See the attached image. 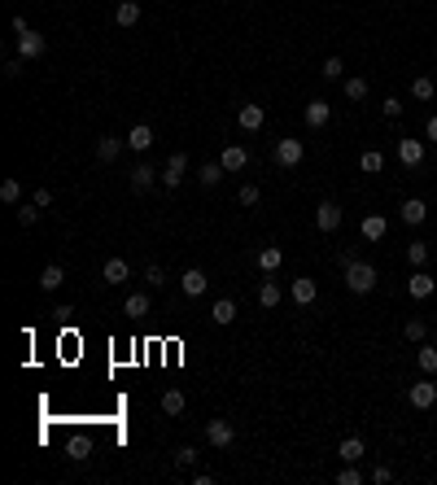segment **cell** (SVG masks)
<instances>
[{"instance_id": "cell-1", "label": "cell", "mask_w": 437, "mask_h": 485, "mask_svg": "<svg viewBox=\"0 0 437 485\" xmlns=\"http://www.w3.org/2000/svg\"><path fill=\"white\" fill-rule=\"evenodd\" d=\"M342 280H346V288L350 293H371V288H376V267L371 263H363V258H354L350 267H342Z\"/></svg>"}, {"instance_id": "cell-2", "label": "cell", "mask_w": 437, "mask_h": 485, "mask_svg": "<svg viewBox=\"0 0 437 485\" xmlns=\"http://www.w3.org/2000/svg\"><path fill=\"white\" fill-rule=\"evenodd\" d=\"M206 442L215 450H232L236 446V424L232 419H206Z\"/></svg>"}, {"instance_id": "cell-3", "label": "cell", "mask_w": 437, "mask_h": 485, "mask_svg": "<svg viewBox=\"0 0 437 485\" xmlns=\"http://www.w3.org/2000/svg\"><path fill=\"white\" fill-rule=\"evenodd\" d=\"M302 157H306V140H298V136L276 140V162L280 167H302Z\"/></svg>"}, {"instance_id": "cell-4", "label": "cell", "mask_w": 437, "mask_h": 485, "mask_svg": "<svg viewBox=\"0 0 437 485\" xmlns=\"http://www.w3.org/2000/svg\"><path fill=\"white\" fill-rule=\"evenodd\" d=\"M48 53V40L40 36V31H18V57H26V61H36V57H44Z\"/></svg>"}, {"instance_id": "cell-5", "label": "cell", "mask_w": 437, "mask_h": 485, "mask_svg": "<svg viewBox=\"0 0 437 485\" xmlns=\"http://www.w3.org/2000/svg\"><path fill=\"white\" fill-rule=\"evenodd\" d=\"M398 162H402V167H424V140H411V136H402L398 140Z\"/></svg>"}, {"instance_id": "cell-6", "label": "cell", "mask_w": 437, "mask_h": 485, "mask_svg": "<svg viewBox=\"0 0 437 485\" xmlns=\"http://www.w3.org/2000/svg\"><path fill=\"white\" fill-rule=\"evenodd\" d=\"M315 228L319 232H337V228H342V206H337V201H319L315 206Z\"/></svg>"}, {"instance_id": "cell-7", "label": "cell", "mask_w": 437, "mask_h": 485, "mask_svg": "<svg viewBox=\"0 0 437 485\" xmlns=\"http://www.w3.org/2000/svg\"><path fill=\"white\" fill-rule=\"evenodd\" d=\"M206 288H210V276H206L201 267H188L184 276H180V293H184V298H201Z\"/></svg>"}, {"instance_id": "cell-8", "label": "cell", "mask_w": 437, "mask_h": 485, "mask_svg": "<svg viewBox=\"0 0 437 485\" xmlns=\"http://www.w3.org/2000/svg\"><path fill=\"white\" fill-rule=\"evenodd\" d=\"M433 288H437V280L429 276L424 267H411V280H407V293L415 298V302H424V298H433Z\"/></svg>"}, {"instance_id": "cell-9", "label": "cell", "mask_w": 437, "mask_h": 485, "mask_svg": "<svg viewBox=\"0 0 437 485\" xmlns=\"http://www.w3.org/2000/svg\"><path fill=\"white\" fill-rule=\"evenodd\" d=\"M407 402H411L415 411H429L433 402H437V385H433V380H415L411 390H407Z\"/></svg>"}, {"instance_id": "cell-10", "label": "cell", "mask_w": 437, "mask_h": 485, "mask_svg": "<svg viewBox=\"0 0 437 485\" xmlns=\"http://www.w3.org/2000/svg\"><path fill=\"white\" fill-rule=\"evenodd\" d=\"M219 162H223V171H228V175H236V171L250 167V149H245V144H228V149L219 153Z\"/></svg>"}, {"instance_id": "cell-11", "label": "cell", "mask_w": 437, "mask_h": 485, "mask_svg": "<svg viewBox=\"0 0 437 485\" xmlns=\"http://www.w3.org/2000/svg\"><path fill=\"white\" fill-rule=\"evenodd\" d=\"M184 171H188V153H171L167 157V171H162V184H167V188H180L184 184Z\"/></svg>"}, {"instance_id": "cell-12", "label": "cell", "mask_w": 437, "mask_h": 485, "mask_svg": "<svg viewBox=\"0 0 437 485\" xmlns=\"http://www.w3.org/2000/svg\"><path fill=\"white\" fill-rule=\"evenodd\" d=\"M289 298H293L298 306H311V302L319 298V284H315L311 276H298L293 284H289Z\"/></svg>"}, {"instance_id": "cell-13", "label": "cell", "mask_w": 437, "mask_h": 485, "mask_svg": "<svg viewBox=\"0 0 437 485\" xmlns=\"http://www.w3.org/2000/svg\"><path fill=\"white\" fill-rule=\"evenodd\" d=\"M127 149H132V153H149L153 149V127L149 123H136L132 132H127Z\"/></svg>"}, {"instance_id": "cell-14", "label": "cell", "mask_w": 437, "mask_h": 485, "mask_svg": "<svg viewBox=\"0 0 437 485\" xmlns=\"http://www.w3.org/2000/svg\"><path fill=\"white\" fill-rule=\"evenodd\" d=\"M328 118H332V105L323 101V96H315V101H306V127H328Z\"/></svg>"}, {"instance_id": "cell-15", "label": "cell", "mask_w": 437, "mask_h": 485, "mask_svg": "<svg viewBox=\"0 0 437 485\" xmlns=\"http://www.w3.org/2000/svg\"><path fill=\"white\" fill-rule=\"evenodd\" d=\"M263 105H236V127L240 132H258V127H263Z\"/></svg>"}, {"instance_id": "cell-16", "label": "cell", "mask_w": 437, "mask_h": 485, "mask_svg": "<svg viewBox=\"0 0 437 485\" xmlns=\"http://www.w3.org/2000/svg\"><path fill=\"white\" fill-rule=\"evenodd\" d=\"M149 311H153L149 293H140V288H132V293H127V302H123V315H132V319H144Z\"/></svg>"}, {"instance_id": "cell-17", "label": "cell", "mask_w": 437, "mask_h": 485, "mask_svg": "<svg viewBox=\"0 0 437 485\" xmlns=\"http://www.w3.org/2000/svg\"><path fill=\"white\" fill-rule=\"evenodd\" d=\"M61 284H66V267H61V263H48L40 271V288H44V293H57Z\"/></svg>"}, {"instance_id": "cell-18", "label": "cell", "mask_w": 437, "mask_h": 485, "mask_svg": "<svg viewBox=\"0 0 437 485\" xmlns=\"http://www.w3.org/2000/svg\"><path fill=\"white\" fill-rule=\"evenodd\" d=\"M101 280L105 284H127V280H132V267H127L123 258H109V263L101 267Z\"/></svg>"}, {"instance_id": "cell-19", "label": "cell", "mask_w": 437, "mask_h": 485, "mask_svg": "<svg viewBox=\"0 0 437 485\" xmlns=\"http://www.w3.org/2000/svg\"><path fill=\"white\" fill-rule=\"evenodd\" d=\"M398 215H402V223H411V228H420V223L429 219V206L420 201V197H407V201H402V210H398Z\"/></svg>"}, {"instance_id": "cell-20", "label": "cell", "mask_w": 437, "mask_h": 485, "mask_svg": "<svg viewBox=\"0 0 437 485\" xmlns=\"http://www.w3.org/2000/svg\"><path fill=\"white\" fill-rule=\"evenodd\" d=\"M123 149H127L123 136H101V140H96V162H114Z\"/></svg>"}, {"instance_id": "cell-21", "label": "cell", "mask_w": 437, "mask_h": 485, "mask_svg": "<svg viewBox=\"0 0 437 485\" xmlns=\"http://www.w3.org/2000/svg\"><path fill=\"white\" fill-rule=\"evenodd\" d=\"M385 232H390V219H385V215H367V219L359 223V236H363V240H381Z\"/></svg>"}, {"instance_id": "cell-22", "label": "cell", "mask_w": 437, "mask_h": 485, "mask_svg": "<svg viewBox=\"0 0 437 485\" xmlns=\"http://www.w3.org/2000/svg\"><path fill=\"white\" fill-rule=\"evenodd\" d=\"M280 302H284V293H280L276 280H263V284H258V306H263V311H276Z\"/></svg>"}, {"instance_id": "cell-23", "label": "cell", "mask_w": 437, "mask_h": 485, "mask_svg": "<svg viewBox=\"0 0 437 485\" xmlns=\"http://www.w3.org/2000/svg\"><path fill=\"white\" fill-rule=\"evenodd\" d=\"M258 267H263L267 276H276V271L284 267V249H280V245H267V249H258Z\"/></svg>"}, {"instance_id": "cell-24", "label": "cell", "mask_w": 437, "mask_h": 485, "mask_svg": "<svg viewBox=\"0 0 437 485\" xmlns=\"http://www.w3.org/2000/svg\"><path fill=\"white\" fill-rule=\"evenodd\" d=\"M210 319H215L219 328H228V323H236V302H232V298H219L215 306H210Z\"/></svg>"}, {"instance_id": "cell-25", "label": "cell", "mask_w": 437, "mask_h": 485, "mask_svg": "<svg viewBox=\"0 0 437 485\" xmlns=\"http://www.w3.org/2000/svg\"><path fill=\"white\" fill-rule=\"evenodd\" d=\"M337 455H342V463H359V459L367 455V446H363V438H342Z\"/></svg>"}, {"instance_id": "cell-26", "label": "cell", "mask_w": 437, "mask_h": 485, "mask_svg": "<svg viewBox=\"0 0 437 485\" xmlns=\"http://www.w3.org/2000/svg\"><path fill=\"white\" fill-rule=\"evenodd\" d=\"M415 363H420V371H424V376H437V346H433V341H420Z\"/></svg>"}, {"instance_id": "cell-27", "label": "cell", "mask_w": 437, "mask_h": 485, "mask_svg": "<svg viewBox=\"0 0 437 485\" xmlns=\"http://www.w3.org/2000/svg\"><path fill=\"white\" fill-rule=\"evenodd\" d=\"M114 22L127 31V26H136L140 22V5H136V0H118V9H114Z\"/></svg>"}, {"instance_id": "cell-28", "label": "cell", "mask_w": 437, "mask_h": 485, "mask_svg": "<svg viewBox=\"0 0 437 485\" xmlns=\"http://www.w3.org/2000/svg\"><path fill=\"white\" fill-rule=\"evenodd\" d=\"M153 180H162V175L149 167V162H136V167H132V188H136V192H144Z\"/></svg>"}, {"instance_id": "cell-29", "label": "cell", "mask_w": 437, "mask_h": 485, "mask_svg": "<svg viewBox=\"0 0 437 485\" xmlns=\"http://www.w3.org/2000/svg\"><path fill=\"white\" fill-rule=\"evenodd\" d=\"M402 337H407V341H411V346H420V341H429V323L411 315L407 323H402Z\"/></svg>"}, {"instance_id": "cell-30", "label": "cell", "mask_w": 437, "mask_h": 485, "mask_svg": "<svg viewBox=\"0 0 437 485\" xmlns=\"http://www.w3.org/2000/svg\"><path fill=\"white\" fill-rule=\"evenodd\" d=\"M66 455H70L75 463H84V459L92 455V438H84V433H79V438H70V442H66Z\"/></svg>"}, {"instance_id": "cell-31", "label": "cell", "mask_w": 437, "mask_h": 485, "mask_svg": "<svg viewBox=\"0 0 437 485\" xmlns=\"http://www.w3.org/2000/svg\"><path fill=\"white\" fill-rule=\"evenodd\" d=\"M342 92H346V101H354V105H359V101H367V79H359V75H354V79H346V84H342Z\"/></svg>"}, {"instance_id": "cell-32", "label": "cell", "mask_w": 437, "mask_h": 485, "mask_svg": "<svg viewBox=\"0 0 437 485\" xmlns=\"http://www.w3.org/2000/svg\"><path fill=\"white\" fill-rule=\"evenodd\" d=\"M0 201H5V206H22V180H13V175H9V180L0 184Z\"/></svg>"}, {"instance_id": "cell-33", "label": "cell", "mask_w": 437, "mask_h": 485, "mask_svg": "<svg viewBox=\"0 0 437 485\" xmlns=\"http://www.w3.org/2000/svg\"><path fill=\"white\" fill-rule=\"evenodd\" d=\"M184 407H188V398L180 390H167V394H162V411H167V415H184Z\"/></svg>"}, {"instance_id": "cell-34", "label": "cell", "mask_w": 437, "mask_h": 485, "mask_svg": "<svg viewBox=\"0 0 437 485\" xmlns=\"http://www.w3.org/2000/svg\"><path fill=\"white\" fill-rule=\"evenodd\" d=\"M433 92H437V84L429 75H415L411 79V96H415V101H433Z\"/></svg>"}, {"instance_id": "cell-35", "label": "cell", "mask_w": 437, "mask_h": 485, "mask_svg": "<svg viewBox=\"0 0 437 485\" xmlns=\"http://www.w3.org/2000/svg\"><path fill=\"white\" fill-rule=\"evenodd\" d=\"M359 167H363L367 175H381V171H385V153H381V149H367V153L359 157Z\"/></svg>"}, {"instance_id": "cell-36", "label": "cell", "mask_w": 437, "mask_h": 485, "mask_svg": "<svg viewBox=\"0 0 437 485\" xmlns=\"http://www.w3.org/2000/svg\"><path fill=\"white\" fill-rule=\"evenodd\" d=\"M407 263L411 267H424L429 263V245H424V240H411V245H407Z\"/></svg>"}, {"instance_id": "cell-37", "label": "cell", "mask_w": 437, "mask_h": 485, "mask_svg": "<svg viewBox=\"0 0 437 485\" xmlns=\"http://www.w3.org/2000/svg\"><path fill=\"white\" fill-rule=\"evenodd\" d=\"M319 75L328 79V84H337V79L346 75V61H342V57H328V61H323V70H319Z\"/></svg>"}, {"instance_id": "cell-38", "label": "cell", "mask_w": 437, "mask_h": 485, "mask_svg": "<svg viewBox=\"0 0 437 485\" xmlns=\"http://www.w3.org/2000/svg\"><path fill=\"white\" fill-rule=\"evenodd\" d=\"M13 219H18L22 228H36V219H40V206H36V201H31V206L22 201V206H18V215H13Z\"/></svg>"}, {"instance_id": "cell-39", "label": "cell", "mask_w": 437, "mask_h": 485, "mask_svg": "<svg viewBox=\"0 0 437 485\" xmlns=\"http://www.w3.org/2000/svg\"><path fill=\"white\" fill-rule=\"evenodd\" d=\"M223 175H228V171H223V162H206V167H201V184H219Z\"/></svg>"}, {"instance_id": "cell-40", "label": "cell", "mask_w": 437, "mask_h": 485, "mask_svg": "<svg viewBox=\"0 0 437 485\" xmlns=\"http://www.w3.org/2000/svg\"><path fill=\"white\" fill-rule=\"evenodd\" d=\"M197 459H201V450H197V446H180V450H175V463H180V468H192Z\"/></svg>"}, {"instance_id": "cell-41", "label": "cell", "mask_w": 437, "mask_h": 485, "mask_svg": "<svg viewBox=\"0 0 437 485\" xmlns=\"http://www.w3.org/2000/svg\"><path fill=\"white\" fill-rule=\"evenodd\" d=\"M258 197H263V192H258V184H240V192H236V201L245 206V210H250V206H258Z\"/></svg>"}, {"instance_id": "cell-42", "label": "cell", "mask_w": 437, "mask_h": 485, "mask_svg": "<svg viewBox=\"0 0 437 485\" xmlns=\"http://www.w3.org/2000/svg\"><path fill=\"white\" fill-rule=\"evenodd\" d=\"M144 284H149V288H162V284H167V271H162L158 263H149V267H144Z\"/></svg>"}, {"instance_id": "cell-43", "label": "cell", "mask_w": 437, "mask_h": 485, "mask_svg": "<svg viewBox=\"0 0 437 485\" xmlns=\"http://www.w3.org/2000/svg\"><path fill=\"white\" fill-rule=\"evenodd\" d=\"M402 109H407V105H402L398 96H385V101H381V114L385 118H402Z\"/></svg>"}, {"instance_id": "cell-44", "label": "cell", "mask_w": 437, "mask_h": 485, "mask_svg": "<svg viewBox=\"0 0 437 485\" xmlns=\"http://www.w3.org/2000/svg\"><path fill=\"white\" fill-rule=\"evenodd\" d=\"M337 481H342V485H359V481H363V472H359L354 463H342V472H337Z\"/></svg>"}, {"instance_id": "cell-45", "label": "cell", "mask_w": 437, "mask_h": 485, "mask_svg": "<svg viewBox=\"0 0 437 485\" xmlns=\"http://www.w3.org/2000/svg\"><path fill=\"white\" fill-rule=\"evenodd\" d=\"M394 481V468L390 463H376V468H371V485H390Z\"/></svg>"}, {"instance_id": "cell-46", "label": "cell", "mask_w": 437, "mask_h": 485, "mask_svg": "<svg viewBox=\"0 0 437 485\" xmlns=\"http://www.w3.org/2000/svg\"><path fill=\"white\" fill-rule=\"evenodd\" d=\"M22 70H26V57H9L5 61V79H18Z\"/></svg>"}, {"instance_id": "cell-47", "label": "cell", "mask_w": 437, "mask_h": 485, "mask_svg": "<svg viewBox=\"0 0 437 485\" xmlns=\"http://www.w3.org/2000/svg\"><path fill=\"white\" fill-rule=\"evenodd\" d=\"M36 206H40V210L53 206V192H48V188H36Z\"/></svg>"}, {"instance_id": "cell-48", "label": "cell", "mask_w": 437, "mask_h": 485, "mask_svg": "<svg viewBox=\"0 0 437 485\" xmlns=\"http://www.w3.org/2000/svg\"><path fill=\"white\" fill-rule=\"evenodd\" d=\"M424 136L437 144V114H429V123H424Z\"/></svg>"}]
</instances>
